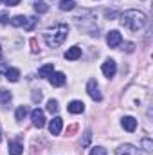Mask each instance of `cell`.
Wrapping results in <instances>:
<instances>
[{"mask_svg":"<svg viewBox=\"0 0 153 155\" xmlns=\"http://www.w3.org/2000/svg\"><path fill=\"white\" fill-rule=\"evenodd\" d=\"M76 7V2L74 0H61L60 2V9L61 11H72Z\"/></svg>","mask_w":153,"mask_h":155,"instance_id":"obj_17","label":"cell"},{"mask_svg":"<svg viewBox=\"0 0 153 155\" xmlns=\"http://www.w3.org/2000/svg\"><path fill=\"white\" fill-rule=\"evenodd\" d=\"M31 121H33V124H34L36 128H43V126H45V114H43V110L34 108V110L31 112Z\"/></svg>","mask_w":153,"mask_h":155,"instance_id":"obj_6","label":"cell"},{"mask_svg":"<svg viewBox=\"0 0 153 155\" xmlns=\"http://www.w3.org/2000/svg\"><path fill=\"white\" fill-rule=\"evenodd\" d=\"M121 124H122V128L126 132H135V128H137V121H135V117H132V116L122 117L121 119Z\"/></svg>","mask_w":153,"mask_h":155,"instance_id":"obj_11","label":"cell"},{"mask_svg":"<svg viewBox=\"0 0 153 155\" xmlns=\"http://www.w3.org/2000/svg\"><path fill=\"white\" fill-rule=\"evenodd\" d=\"M49 81H50L52 87H63L65 81H67V78H65L63 72H52V74L49 76Z\"/></svg>","mask_w":153,"mask_h":155,"instance_id":"obj_10","label":"cell"},{"mask_svg":"<svg viewBox=\"0 0 153 155\" xmlns=\"http://www.w3.org/2000/svg\"><path fill=\"white\" fill-rule=\"evenodd\" d=\"M4 2H5V5H9V7H13V5H16V4H18L20 0H4Z\"/></svg>","mask_w":153,"mask_h":155,"instance_id":"obj_27","label":"cell"},{"mask_svg":"<svg viewBox=\"0 0 153 155\" xmlns=\"http://www.w3.org/2000/svg\"><path fill=\"white\" fill-rule=\"evenodd\" d=\"M0 2H2V0H0Z\"/></svg>","mask_w":153,"mask_h":155,"instance_id":"obj_33","label":"cell"},{"mask_svg":"<svg viewBox=\"0 0 153 155\" xmlns=\"http://www.w3.org/2000/svg\"><path fill=\"white\" fill-rule=\"evenodd\" d=\"M67 36H69V25H67V24H58V25H54L52 29H47V31L43 33L45 43H47L49 47H52V49L60 47V45L67 40Z\"/></svg>","mask_w":153,"mask_h":155,"instance_id":"obj_1","label":"cell"},{"mask_svg":"<svg viewBox=\"0 0 153 155\" xmlns=\"http://www.w3.org/2000/svg\"><path fill=\"white\" fill-rule=\"evenodd\" d=\"M18 78H20V71H18V69L9 67V69L5 71V79H9L11 83H16V81H18Z\"/></svg>","mask_w":153,"mask_h":155,"instance_id":"obj_15","label":"cell"},{"mask_svg":"<svg viewBox=\"0 0 153 155\" xmlns=\"http://www.w3.org/2000/svg\"><path fill=\"white\" fill-rule=\"evenodd\" d=\"M9 24L13 27H24L25 31H31L36 25V18L34 16H24V15H16L9 20Z\"/></svg>","mask_w":153,"mask_h":155,"instance_id":"obj_3","label":"cell"},{"mask_svg":"<svg viewBox=\"0 0 153 155\" xmlns=\"http://www.w3.org/2000/svg\"><path fill=\"white\" fill-rule=\"evenodd\" d=\"M105 15H106L108 18H114V16H115V13H114V11H105Z\"/></svg>","mask_w":153,"mask_h":155,"instance_id":"obj_30","label":"cell"},{"mask_svg":"<svg viewBox=\"0 0 153 155\" xmlns=\"http://www.w3.org/2000/svg\"><path fill=\"white\" fill-rule=\"evenodd\" d=\"M90 139H92V132H90V130H86V132H85V135H83V141H81V144H83V146H88Z\"/></svg>","mask_w":153,"mask_h":155,"instance_id":"obj_24","label":"cell"},{"mask_svg":"<svg viewBox=\"0 0 153 155\" xmlns=\"http://www.w3.org/2000/svg\"><path fill=\"white\" fill-rule=\"evenodd\" d=\"M11 99H13V94H11V92H7V90H0V103H2V105H7Z\"/></svg>","mask_w":153,"mask_h":155,"instance_id":"obj_19","label":"cell"},{"mask_svg":"<svg viewBox=\"0 0 153 155\" xmlns=\"http://www.w3.org/2000/svg\"><path fill=\"white\" fill-rule=\"evenodd\" d=\"M0 60H2V47H0Z\"/></svg>","mask_w":153,"mask_h":155,"instance_id":"obj_31","label":"cell"},{"mask_svg":"<svg viewBox=\"0 0 153 155\" xmlns=\"http://www.w3.org/2000/svg\"><path fill=\"white\" fill-rule=\"evenodd\" d=\"M60 110V107H58V101L56 99H49L47 101V112H50V114H56Z\"/></svg>","mask_w":153,"mask_h":155,"instance_id":"obj_20","label":"cell"},{"mask_svg":"<svg viewBox=\"0 0 153 155\" xmlns=\"http://www.w3.org/2000/svg\"><path fill=\"white\" fill-rule=\"evenodd\" d=\"M101 71H103V74L108 78H114L115 76V72H117V63H115L114 60H106L103 65H101Z\"/></svg>","mask_w":153,"mask_h":155,"instance_id":"obj_5","label":"cell"},{"mask_svg":"<svg viewBox=\"0 0 153 155\" xmlns=\"http://www.w3.org/2000/svg\"><path fill=\"white\" fill-rule=\"evenodd\" d=\"M7 22H9V13H7V11L0 13V24H2V25H5Z\"/></svg>","mask_w":153,"mask_h":155,"instance_id":"obj_25","label":"cell"},{"mask_svg":"<svg viewBox=\"0 0 153 155\" xmlns=\"http://www.w3.org/2000/svg\"><path fill=\"white\" fill-rule=\"evenodd\" d=\"M52 72H54V65H52V63H47V65H43V67L38 71L40 78H49Z\"/></svg>","mask_w":153,"mask_h":155,"instance_id":"obj_16","label":"cell"},{"mask_svg":"<svg viewBox=\"0 0 153 155\" xmlns=\"http://www.w3.org/2000/svg\"><path fill=\"white\" fill-rule=\"evenodd\" d=\"M0 141H2V132H0Z\"/></svg>","mask_w":153,"mask_h":155,"instance_id":"obj_32","label":"cell"},{"mask_svg":"<svg viewBox=\"0 0 153 155\" xmlns=\"http://www.w3.org/2000/svg\"><path fill=\"white\" fill-rule=\"evenodd\" d=\"M88 155H106V150H105L103 146H96V148L90 150V153Z\"/></svg>","mask_w":153,"mask_h":155,"instance_id":"obj_23","label":"cell"},{"mask_svg":"<svg viewBox=\"0 0 153 155\" xmlns=\"http://www.w3.org/2000/svg\"><path fill=\"white\" fill-rule=\"evenodd\" d=\"M47 9H49V5H47L43 0H36V2H34V11H36V13H47Z\"/></svg>","mask_w":153,"mask_h":155,"instance_id":"obj_21","label":"cell"},{"mask_svg":"<svg viewBox=\"0 0 153 155\" xmlns=\"http://www.w3.org/2000/svg\"><path fill=\"white\" fill-rule=\"evenodd\" d=\"M61 128H63V119H61V117H54V119L49 123V132H50V135H60V134H61Z\"/></svg>","mask_w":153,"mask_h":155,"instance_id":"obj_7","label":"cell"},{"mask_svg":"<svg viewBox=\"0 0 153 155\" xmlns=\"http://www.w3.org/2000/svg\"><path fill=\"white\" fill-rule=\"evenodd\" d=\"M126 51L128 52H133V43H126Z\"/></svg>","mask_w":153,"mask_h":155,"instance_id":"obj_29","label":"cell"},{"mask_svg":"<svg viewBox=\"0 0 153 155\" xmlns=\"http://www.w3.org/2000/svg\"><path fill=\"white\" fill-rule=\"evenodd\" d=\"M67 110H69L70 114H83V112H85V103L74 99V101H70V103H69Z\"/></svg>","mask_w":153,"mask_h":155,"instance_id":"obj_12","label":"cell"},{"mask_svg":"<svg viewBox=\"0 0 153 155\" xmlns=\"http://www.w3.org/2000/svg\"><path fill=\"white\" fill-rule=\"evenodd\" d=\"M86 92H88V96H90L94 101H101V99H103V94L99 92V87H97V81H96V79H90V81L86 83Z\"/></svg>","mask_w":153,"mask_h":155,"instance_id":"obj_4","label":"cell"},{"mask_svg":"<svg viewBox=\"0 0 153 155\" xmlns=\"http://www.w3.org/2000/svg\"><path fill=\"white\" fill-rule=\"evenodd\" d=\"M31 97H33V101H34V103H40V101H41V97H43V96H41V92H40V90H34V92H33V96H31Z\"/></svg>","mask_w":153,"mask_h":155,"instance_id":"obj_26","label":"cell"},{"mask_svg":"<svg viewBox=\"0 0 153 155\" xmlns=\"http://www.w3.org/2000/svg\"><path fill=\"white\" fill-rule=\"evenodd\" d=\"M27 114H29L27 107H18V108H16V114H15V119H16V121H24V119L27 117Z\"/></svg>","mask_w":153,"mask_h":155,"instance_id":"obj_18","label":"cell"},{"mask_svg":"<svg viewBox=\"0 0 153 155\" xmlns=\"http://www.w3.org/2000/svg\"><path fill=\"white\" fill-rule=\"evenodd\" d=\"M121 41H122V36H121V33L119 31H110L108 35H106V43L115 49V47H119L121 45Z\"/></svg>","mask_w":153,"mask_h":155,"instance_id":"obj_8","label":"cell"},{"mask_svg":"<svg viewBox=\"0 0 153 155\" xmlns=\"http://www.w3.org/2000/svg\"><path fill=\"white\" fill-rule=\"evenodd\" d=\"M115 155H141V153H139V150L133 144H121L115 150Z\"/></svg>","mask_w":153,"mask_h":155,"instance_id":"obj_9","label":"cell"},{"mask_svg":"<svg viewBox=\"0 0 153 155\" xmlns=\"http://www.w3.org/2000/svg\"><path fill=\"white\" fill-rule=\"evenodd\" d=\"M121 24L132 31H139L146 25V15L137 9H128L121 15Z\"/></svg>","mask_w":153,"mask_h":155,"instance_id":"obj_2","label":"cell"},{"mask_svg":"<svg viewBox=\"0 0 153 155\" xmlns=\"http://www.w3.org/2000/svg\"><path fill=\"white\" fill-rule=\"evenodd\" d=\"M141 144H142V148H144V152H146V153H151V150H153L151 139H148V137H146V139H142V143H141Z\"/></svg>","mask_w":153,"mask_h":155,"instance_id":"obj_22","label":"cell"},{"mask_svg":"<svg viewBox=\"0 0 153 155\" xmlns=\"http://www.w3.org/2000/svg\"><path fill=\"white\" fill-rule=\"evenodd\" d=\"M79 56H81V47H77V45L70 47V49H67V52H65V58H67V60H70V61L77 60Z\"/></svg>","mask_w":153,"mask_h":155,"instance_id":"obj_13","label":"cell"},{"mask_svg":"<svg viewBox=\"0 0 153 155\" xmlns=\"http://www.w3.org/2000/svg\"><path fill=\"white\" fill-rule=\"evenodd\" d=\"M31 47H33V49H31L33 52H38V45H36V40H34V38L31 40Z\"/></svg>","mask_w":153,"mask_h":155,"instance_id":"obj_28","label":"cell"},{"mask_svg":"<svg viewBox=\"0 0 153 155\" xmlns=\"http://www.w3.org/2000/svg\"><path fill=\"white\" fill-rule=\"evenodd\" d=\"M22 152H24L22 143H16V141L9 143V155H22Z\"/></svg>","mask_w":153,"mask_h":155,"instance_id":"obj_14","label":"cell"}]
</instances>
